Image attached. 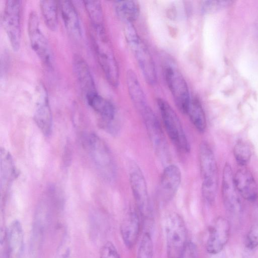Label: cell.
I'll list each match as a JSON object with an SVG mask.
<instances>
[{"instance_id": "cell-31", "label": "cell", "mask_w": 258, "mask_h": 258, "mask_svg": "<svg viewBox=\"0 0 258 258\" xmlns=\"http://www.w3.org/2000/svg\"><path fill=\"white\" fill-rule=\"evenodd\" d=\"M245 245L250 249L258 246V221L254 224L248 231L246 237Z\"/></svg>"}, {"instance_id": "cell-12", "label": "cell", "mask_w": 258, "mask_h": 258, "mask_svg": "<svg viewBox=\"0 0 258 258\" xmlns=\"http://www.w3.org/2000/svg\"><path fill=\"white\" fill-rule=\"evenodd\" d=\"M35 94L34 120L41 132L48 135L52 127V116L47 92L43 84L37 85Z\"/></svg>"}, {"instance_id": "cell-5", "label": "cell", "mask_w": 258, "mask_h": 258, "mask_svg": "<svg viewBox=\"0 0 258 258\" xmlns=\"http://www.w3.org/2000/svg\"><path fill=\"white\" fill-rule=\"evenodd\" d=\"M157 104L165 131L174 145L180 151L187 153L190 145L176 112L165 100L157 99Z\"/></svg>"}, {"instance_id": "cell-9", "label": "cell", "mask_w": 258, "mask_h": 258, "mask_svg": "<svg viewBox=\"0 0 258 258\" xmlns=\"http://www.w3.org/2000/svg\"><path fill=\"white\" fill-rule=\"evenodd\" d=\"M22 2L9 0L6 2L2 16V24L13 49L17 51L21 43V16Z\"/></svg>"}, {"instance_id": "cell-8", "label": "cell", "mask_w": 258, "mask_h": 258, "mask_svg": "<svg viewBox=\"0 0 258 258\" xmlns=\"http://www.w3.org/2000/svg\"><path fill=\"white\" fill-rule=\"evenodd\" d=\"M151 143L158 158L163 162H168L169 153L162 126L149 106L141 112Z\"/></svg>"}, {"instance_id": "cell-25", "label": "cell", "mask_w": 258, "mask_h": 258, "mask_svg": "<svg viewBox=\"0 0 258 258\" xmlns=\"http://www.w3.org/2000/svg\"><path fill=\"white\" fill-rule=\"evenodd\" d=\"M56 2L43 0L39 2L41 14L47 27L51 31L56 30L58 25L57 5Z\"/></svg>"}, {"instance_id": "cell-33", "label": "cell", "mask_w": 258, "mask_h": 258, "mask_svg": "<svg viewBox=\"0 0 258 258\" xmlns=\"http://www.w3.org/2000/svg\"><path fill=\"white\" fill-rule=\"evenodd\" d=\"M70 250L69 245L65 240L61 243L57 251L55 258H69Z\"/></svg>"}, {"instance_id": "cell-1", "label": "cell", "mask_w": 258, "mask_h": 258, "mask_svg": "<svg viewBox=\"0 0 258 258\" xmlns=\"http://www.w3.org/2000/svg\"><path fill=\"white\" fill-rule=\"evenodd\" d=\"M91 29V41L98 62L107 82L116 87L119 82L118 67L105 27Z\"/></svg>"}, {"instance_id": "cell-22", "label": "cell", "mask_w": 258, "mask_h": 258, "mask_svg": "<svg viewBox=\"0 0 258 258\" xmlns=\"http://www.w3.org/2000/svg\"><path fill=\"white\" fill-rule=\"evenodd\" d=\"M88 104L107 123H110L114 119L115 110L112 103L100 95L98 93L86 97Z\"/></svg>"}, {"instance_id": "cell-6", "label": "cell", "mask_w": 258, "mask_h": 258, "mask_svg": "<svg viewBox=\"0 0 258 258\" xmlns=\"http://www.w3.org/2000/svg\"><path fill=\"white\" fill-rule=\"evenodd\" d=\"M129 180L140 217L144 220H151L153 211L145 178L140 168L135 162L130 163L129 165Z\"/></svg>"}, {"instance_id": "cell-32", "label": "cell", "mask_w": 258, "mask_h": 258, "mask_svg": "<svg viewBox=\"0 0 258 258\" xmlns=\"http://www.w3.org/2000/svg\"><path fill=\"white\" fill-rule=\"evenodd\" d=\"M100 258H120V256L114 245L111 242L108 241L101 249Z\"/></svg>"}, {"instance_id": "cell-26", "label": "cell", "mask_w": 258, "mask_h": 258, "mask_svg": "<svg viewBox=\"0 0 258 258\" xmlns=\"http://www.w3.org/2000/svg\"><path fill=\"white\" fill-rule=\"evenodd\" d=\"M1 183L5 188L16 175L14 164L11 155L5 149L1 151Z\"/></svg>"}, {"instance_id": "cell-30", "label": "cell", "mask_w": 258, "mask_h": 258, "mask_svg": "<svg viewBox=\"0 0 258 258\" xmlns=\"http://www.w3.org/2000/svg\"><path fill=\"white\" fill-rule=\"evenodd\" d=\"M231 1H206L203 2L202 9L205 13H212L227 7Z\"/></svg>"}, {"instance_id": "cell-16", "label": "cell", "mask_w": 258, "mask_h": 258, "mask_svg": "<svg viewBox=\"0 0 258 258\" xmlns=\"http://www.w3.org/2000/svg\"><path fill=\"white\" fill-rule=\"evenodd\" d=\"M73 68L75 77L85 98L98 93L89 67L81 56H74Z\"/></svg>"}, {"instance_id": "cell-2", "label": "cell", "mask_w": 258, "mask_h": 258, "mask_svg": "<svg viewBox=\"0 0 258 258\" xmlns=\"http://www.w3.org/2000/svg\"><path fill=\"white\" fill-rule=\"evenodd\" d=\"M199 161L202 179V192L205 200L213 203L218 186L217 165L214 153L206 142H202L199 149Z\"/></svg>"}, {"instance_id": "cell-21", "label": "cell", "mask_w": 258, "mask_h": 258, "mask_svg": "<svg viewBox=\"0 0 258 258\" xmlns=\"http://www.w3.org/2000/svg\"><path fill=\"white\" fill-rule=\"evenodd\" d=\"M126 83L131 100L137 109L141 112L149 105L137 77L131 70L126 72Z\"/></svg>"}, {"instance_id": "cell-14", "label": "cell", "mask_w": 258, "mask_h": 258, "mask_svg": "<svg viewBox=\"0 0 258 258\" xmlns=\"http://www.w3.org/2000/svg\"><path fill=\"white\" fill-rule=\"evenodd\" d=\"M230 225L228 221L221 217L217 218L212 224L207 241L206 249L211 254L220 252L229 239Z\"/></svg>"}, {"instance_id": "cell-4", "label": "cell", "mask_w": 258, "mask_h": 258, "mask_svg": "<svg viewBox=\"0 0 258 258\" xmlns=\"http://www.w3.org/2000/svg\"><path fill=\"white\" fill-rule=\"evenodd\" d=\"M167 258H183L186 243V228L182 217L170 214L165 224Z\"/></svg>"}, {"instance_id": "cell-17", "label": "cell", "mask_w": 258, "mask_h": 258, "mask_svg": "<svg viewBox=\"0 0 258 258\" xmlns=\"http://www.w3.org/2000/svg\"><path fill=\"white\" fill-rule=\"evenodd\" d=\"M236 187L244 199L253 202L257 197L256 183L251 173L247 169H238L234 175Z\"/></svg>"}, {"instance_id": "cell-29", "label": "cell", "mask_w": 258, "mask_h": 258, "mask_svg": "<svg viewBox=\"0 0 258 258\" xmlns=\"http://www.w3.org/2000/svg\"><path fill=\"white\" fill-rule=\"evenodd\" d=\"M153 244L149 232L144 233L138 249L137 258H153Z\"/></svg>"}, {"instance_id": "cell-10", "label": "cell", "mask_w": 258, "mask_h": 258, "mask_svg": "<svg viewBox=\"0 0 258 258\" xmlns=\"http://www.w3.org/2000/svg\"><path fill=\"white\" fill-rule=\"evenodd\" d=\"M164 74L167 86L177 108L182 113L186 114L190 98L185 80L174 66L166 67Z\"/></svg>"}, {"instance_id": "cell-19", "label": "cell", "mask_w": 258, "mask_h": 258, "mask_svg": "<svg viewBox=\"0 0 258 258\" xmlns=\"http://www.w3.org/2000/svg\"><path fill=\"white\" fill-rule=\"evenodd\" d=\"M58 6L67 31L74 38H80L82 29L79 16L73 4L69 1H61L59 2Z\"/></svg>"}, {"instance_id": "cell-15", "label": "cell", "mask_w": 258, "mask_h": 258, "mask_svg": "<svg viewBox=\"0 0 258 258\" xmlns=\"http://www.w3.org/2000/svg\"><path fill=\"white\" fill-rule=\"evenodd\" d=\"M181 180V171L177 166L170 164L165 168L158 188L159 197L162 202H168L173 198L179 188Z\"/></svg>"}, {"instance_id": "cell-11", "label": "cell", "mask_w": 258, "mask_h": 258, "mask_svg": "<svg viewBox=\"0 0 258 258\" xmlns=\"http://www.w3.org/2000/svg\"><path fill=\"white\" fill-rule=\"evenodd\" d=\"M28 33L32 49L46 67L51 68L52 64L51 49L47 40L40 28L38 16L33 11L29 15Z\"/></svg>"}, {"instance_id": "cell-13", "label": "cell", "mask_w": 258, "mask_h": 258, "mask_svg": "<svg viewBox=\"0 0 258 258\" xmlns=\"http://www.w3.org/2000/svg\"><path fill=\"white\" fill-rule=\"evenodd\" d=\"M222 195L226 209L231 213H239L241 209V203L235 185L232 170L228 163H226L223 168Z\"/></svg>"}, {"instance_id": "cell-24", "label": "cell", "mask_w": 258, "mask_h": 258, "mask_svg": "<svg viewBox=\"0 0 258 258\" xmlns=\"http://www.w3.org/2000/svg\"><path fill=\"white\" fill-rule=\"evenodd\" d=\"M186 114L195 127L201 133H203L206 128V119L203 107L197 98L190 99Z\"/></svg>"}, {"instance_id": "cell-23", "label": "cell", "mask_w": 258, "mask_h": 258, "mask_svg": "<svg viewBox=\"0 0 258 258\" xmlns=\"http://www.w3.org/2000/svg\"><path fill=\"white\" fill-rule=\"evenodd\" d=\"M114 7L117 15L125 24L132 23L139 16V6L136 1H115Z\"/></svg>"}, {"instance_id": "cell-20", "label": "cell", "mask_w": 258, "mask_h": 258, "mask_svg": "<svg viewBox=\"0 0 258 258\" xmlns=\"http://www.w3.org/2000/svg\"><path fill=\"white\" fill-rule=\"evenodd\" d=\"M6 239L10 258H19L24 245L23 230L18 220L13 221L6 229Z\"/></svg>"}, {"instance_id": "cell-28", "label": "cell", "mask_w": 258, "mask_h": 258, "mask_svg": "<svg viewBox=\"0 0 258 258\" xmlns=\"http://www.w3.org/2000/svg\"><path fill=\"white\" fill-rule=\"evenodd\" d=\"M233 153L237 163L239 165L244 166L250 159L251 150L247 143L242 141H239L234 146Z\"/></svg>"}, {"instance_id": "cell-27", "label": "cell", "mask_w": 258, "mask_h": 258, "mask_svg": "<svg viewBox=\"0 0 258 258\" xmlns=\"http://www.w3.org/2000/svg\"><path fill=\"white\" fill-rule=\"evenodd\" d=\"M92 28L104 27V15L101 4L97 1H83Z\"/></svg>"}, {"instance_id": "cell-3", "label": "cell", "mask_w": 258, "mask_h": 258, "mask_svg": "<svg viewBox=\"0 0 258 258\" xmlns=\"http://www.w3.org/2000/svg\"><path fill=\"white\" fill-rule=\"evenodd\" d=\"M125 34L146 81L150 85L156 84V71L151 55L145 44L138 35L132 23L125 24Z\"/></svg>"}, {"instance_id": "cell-7", "label": "cell", "mask_w": 258, "mask_h": 258, "mask_svg": "<svg viewBox=\"0 0 258 258\" xmlns=\"http://www.w3.org/2000/svg\"><path fill=\"white\" fill-rule=\"evenodd\" d=\"M90 156L102 176L107 180L114 179L115 166L112 155L105 143L97 135H90L87 140Z\"/></svg>"}, {"instance_id": "cell-18", "label": "cell", "mask_w": 258, "mask_h": 258, "mask_svg": "<svg viewBox=\"0 0 258 258\" xmlns=\"http://www.w3.org/2000/svg\"><path fill=\"white\" fill-rule=\"evenodd\" d=\"M140 217L137 209H131L121 225V237L128 248H132L137 241L140 232Z\"/></svg>"}]
</instances>
